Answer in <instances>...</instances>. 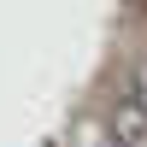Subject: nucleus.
<instances>
[{
    "label": "nucleus",
    "instance_id": "nucleus-1",
    "mask_svg": "<svg viewBox=\"0 0 147 147\" xmlns=\"http://www.w3.org/2000/svg\"><path fill=\"white\" fill-rule=\"evenodd\" d=\"M106 141H112V147H141L147 141V100H141V94L118 88L112 112H106Z\"/></svg>",
    "mask_w": 147,
    "mask_h": 147
},
{
    "label": "nucleus",
    "instance_id": "nucleus-2",
    "mask_svg": "<svg viewBox=\"0 0 147 147\" xmlns=\"http://www.w3.org/2000/svg\"><path fill=\"white\" fill-rule=\"evenodd\" d=\"M141 12H147V0H141Z\"/></svg>",
    "mask_w": 147,
    "mask_h": 147
}]
</instances>
